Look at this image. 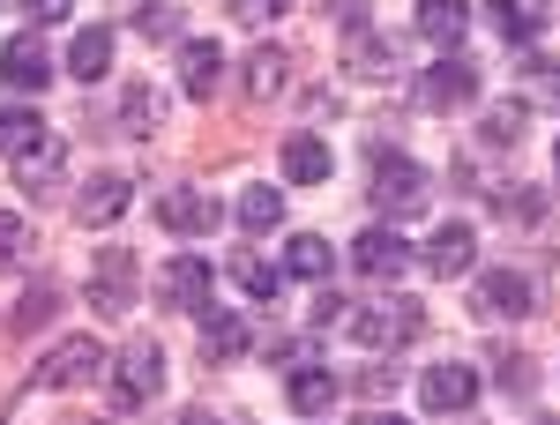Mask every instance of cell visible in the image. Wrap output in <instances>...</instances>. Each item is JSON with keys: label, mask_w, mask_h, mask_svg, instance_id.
<instances>
[{"label": "cell", "mask_w": 560, "mask_h": 425, "mask_svg": "<svg viewBox=\"0 0 560 425\" xmlns=\"http://www.w3.org/2000/svg\"><path fill=\"white\" fill-rule=\"evenodd\" d=\"M486 23L501 38H546V0H486Z\"/></svg>", "instance_id": "22"}, {"label": "cell", "mask_w": 560, "mask_h": 425, "mask_svg": "<svg viewBox=\"0 0 560 425\" xmlns=\"http://www.w3.org/2000/svg\"><path fill=\"white\" fill-rule=\"evenodd\" d=\"M284 83H292V52H284V45H261L255 60L240 68V90H247L255 105H269V97H277Z\"/></svg>", "instance_id": "18"}, {"label": "cell", "mask_w": 560, "mask_h": 425, "mask_svg": "<svg viewBox=\"0 0 560 425\" xmlns=\"http://www.w3.org/2000/svg\"><path fill=\"white\" fill-rule=\"evenodd\" d=\"M210 284H217V269L195 261V255H173L158 269V298H165L173 314H210Z\"/></svg>", "instance_id": "6"}, {"label": "cell", "mask_w": 560, "mask_h": 425, "mask_svg": "<svg viewBox=\"0 0 560 425\" xmlns=\"http://www.w3.org/2000/svg\"><path fill=\"white\" fill-rule=\"evenodd\" d=\"M471 261H478V232L464 224V216H448L427 247H419V269H427V276H464Z\"/></svg>", "instance_id": "7"}, {"label": "cell", "mask_w": 560, "mask_h": 425, "mask_svg": "<svg viewBox=\"0 0 560 425\" xmlns=\"http://www.w3.org/2000/svg\"><path fill=\"white\" fill-rule=\"evenodd\" d=\"M135 202V179L128 172H97L83 194H75V224H120Z\"/></svg>", "instance_id": "9"}, {"label": "cell", "mask_w": 560, "mask_h": 425, "mask_svg": "<svg viewBox=\"0 0 560 425\" xmlns=\"http://www.w3.org/2000/svg\"><path fill=\"white\" fill-rule=\"evenodd\" d=\"M292 0H232V23H277Z\"/></svg>", "instance_id": "34"}, {"label": "cell", "mask_w": 560, "mask_h": 425, "mask_svg": "<svg viewBox=\"0 0 560 425\" xmlns=\"http://www.w3.org/2000/svg\"><path fill=\"white\" fill-rule=\"evenodd\" d=\"M329 239H314V232H300V239H292V247H284V276H300V284H322V276H329Z\"/></svg>", "instance_id": "24"}, {"label": "cell", "mask_w": 560, "mask_h": 425, "mask_svg": "<svg viewBox=\"0 0 560 425\" xmlns=\"http://www.w3.org/2000/svg\"><path fill=\"white\" fill-rule=\"evenodd\" d=\"M217 83H224V45L179 38V97H217Z\"/></svg>", "instance_id": "12"}, {"label": "cell", "mask_w": 560, "mask_h": 425, "mask_svg": "<svg viewBox=\"0 0 560 425\" xmlns=\"http://www.w3.org/2000/svg\"><path fill=\"white\" fill-rule=\"evenodd\" d=\"M224 276H232L247 298H277V269H269V261H255V255H232V269H224Z\"/></svg>", "instance_id": "29"}, {"label": "cell", "mask_w": 560, "mask_h": 425, "mask_svg": "<svg viewBox=\"0 0 560 425\" xmlns=\"http://www.w3.org/2000/svg\"><path fill=\"white\" fill-rule=\"evenodd\" d=\"M471 396H478L471 366H427V374H419V403H427V411H448V418H456V411H471Z\"/></svg>", "instance_id": "14"}, {"label": "cell", "mask_w": 560, "mask_h": 425, "mask_svg": "<svg viewBox=\"0 0 560 425\" xmlns=\"http://www.w3.org/2000/svg\"><path fill=\"white\" fill-rule=\"evenodd\" d=\"M493 202H501L509 224H538V216H546V194H538V187H501Z\"/></svg>", "instance_id": "32"}, {"label": "cell", "mask_w": 560, "mask_h": 425, "mask_svg": "<svg viewBox=\"0 0 560 425\" xmlns=\"http://www.w3.org/2000/svg\"><path fill=\"white\" fill-rule=\"evenodd\" d=\"M105 374V351L90 337H68L60 351H45V366H38V388H83Z\"/></svg>", "instance_id": "8"}, {"label": "cell", "mask_w": 560, "mask_h": 425, "mask_svg": "<svg viewBox=\"0 0 560 425\" xmlns=\"http://www.w3.org/2000/svg\"><path fill=\"white\" fill-rule=\"evenodd\" d=\"M523 90H530V105L560 113V60H546V52H523Z\"/></svg>", "instance_id": "26"}, {"label": "cell", "mask_w": 560, "mask_h": 425, "mask_svg": "<svg viewBox=\"0 0 560 425\" xmlns=\"http://www.w3.org/2000/svg\"><path fill=\"white\" fill-rule=\"evenodd\" d=\"M337 396H345V388H337V374H329V366H314V358H300V366L284 374V403H292L300 418H322Z\"/></svg>", "instance_id": "13"}, {"label": "cell", "mask_w": 560, "mask_h": 425, "mask_svg": "<svg viewBox=\"0 0 560 425\" xmlns=\"http://www.w3.org/2000/svg\"><path fill=\"white\" fill-rule=\"evenodd\" d=\"M240 232H277L284 224V202H277V187H240Z\"/></svg>", "instance_id": "25"}, {"label": "cell", "mask_w": 560, "mask_h": 425, "mask_svg": "<svg viewBox=\"0 0 560 425\" xmlns=\"http://www.w3.org/2000/svg\"><path fill=\"white\" fill-rule=\"evenodd\" d=\"M105 374H113V411H142V403L165 388V351H158L150 337H135Z\"/></svg>", "instance_id": "3"}, {"label": "cell", "mask_w": 560, "mask_h": 425, "mask_svg": "<svg viewBox=\"0 0 560 425\" xmlns=\"http://www.w3.org/2000/svg\"><path fill=\"white\" fill-rule=\"evenodd\" d=\"M158 224H165L173 239H202V232L217 224V202L202 194V187H173V194L158 202Z\"/></svg>", "instance_id": "15"}, {"label": "cell", "mask_w": 560, "mask_h": 425, "mask_svg": "<svg viewBox=\"0 0 560 425\" xmlns=\"http://www.w3.org/2000/svg\"><path fill=\"white\" fill-rule=\"evenodd\" d=\"M0 75L15 90H45L52 83V52H45V38H8L0 45Z\"/></svg>", "instance_id": "17"}, {"label": "cell", "mask_w": 560, "mask_h": 425, "mask_svg": "<svg viewBox=\"0 0 560 425\" xmlns=\"http://www.w3.org/2000/svg\"><path fill=\"white\" fill-rule=\"evenodd\" d=\"M277 157H284V179H300V187H322V179L337 172V157H329V142H322V134H292Z\"/></svg>", "instance_id": "19"}, {"label": "cell", "mask_w": 560, "mask_h": 425, "mask_svg": "<svg viewBox=\"0 0 560 425\" xmlns=\"http://www.w3.org/2000/svg\"><path fill=\"white\" fill-rule=\"evenodd\" d=\"M329 8H337V15H366V0H329Z\"/></svg>", "instance_id": "37"}, {"label": "cell", "mask_w": 560, "mask_h": 425, "mask_svg": "<svg viewBox=\"0 0 560 425\" xmlns=\"http://www.w3.org/2000/svg\"><path fill=\"white\" fill-rule=\"evenodd\" d=\"M464 97H478V68L471 60H433L427 75H419V105H433V113H448V105H464Z\"/></svg>", "instance_id": "11"}, {"label": "cell", "mask_w": 560, "mask_h": 425, "mask_svg": "<svg viewBox=\"0 0 560 425\" xmlns=\"http://www.w3.org/2000/svg\"><path fill=\"white\" fill-rule=\"evenodd\" d=\"M247 351H255V329L240 314H202V358L224 366V358H247Z\"/></svg>", "instance_id": "20"}, {"label": "cell", "mask_w": 560, "mask_h": 425, "mask_svg": "<svg viewBox=\"0 0 560 425\" xmlns=\"http://www.w3.org/2000/svg\"><path fill=\"white\" fill-rule=\"evenodd\" d=\"M411 31H419L427 45H441V52H456V45H464V31H471V0H419Z\"/></svg>", "instance_id": "16"}, {"label": "cell", "mask_w": 560, "mask_h": 425, "mask_svg": "<svg viewBox=\"0 0 560 425\" xmlns=\"http://www.w3.org/2000/svg\"><path fill=\"white\" fill-rule=\"evenodd\" d=\"M538 306V276H523V269H486L471 292V314H486V321H523Z\"/></svg>", "instance_id": "5"}, {"label": "cell", "mask_w": 560, "mask_h": 425, "mask_svg": "<svg viewBox=\"0 0 560 425\" xmlns=\"http://www.w3.org/2000/svg\"><path fill=\"white\" fill-rule=\"evenodd\" d=\"M135 276H142V261H135L128 247H105V255L90 261V306H97L105 321H120L135 298H142V284H135Z\"/></svg>", "instance_id": "4"}, {"label": "cell", "mask_w": 560, "mask_h": 425, "mask_svg": "<svg viewBox=\"0 0 560 425\" xmlns=\"http://www.w3.org/2000/svg\"><path fill=\"white\" fill-rule=\"evenodd\" d=\"M45 150V120L31 105H0V157H38Z\"/></svg>", "instance_id": "21"}, {"label": "cell", "mask_w": 560, "mask_h": 425, "mask_svg": "<svg viewBox=\"0 0 560 425\" xmlns=\"http://www.w3.org/2000/svg\"><path fill=\"white\" fill-rule=\"evenodd\" d=\"M553 157H560V150H553Z\"/></svg>", "instance_id": "41"}, {"label": "cell", "mask_w": 560, "mask_h": 425, "mask_svg": "<svg viewBox=\"0 0 560 425\" xmlns=\"http://www.w3.org/2000/svg\"><path fill=\"white\" fill-rule=\"evenodd\" d=\"M351 343H366V351H396V343L427 337V314L411 306V298H374V306H351Z\"/></svg>", "instance_id": "1"}, {"label": "cell", "mask_w": 560, "mask_h": 425, "mask_svg": "<svg viewBox=\"0 0 560 425\" xmlns=\"http://www.w3.org/2000/svg\"><path fill=\"white\" fill-rule=\"evenodd\" d=\"M52 306H60V284H31V298L15 306V337H38L52 321Z\"/></svg>", "instance_id": "28"}, {"label": "cell", "mask_w": 560, "mask_h": 425, "mask_svg": "<svg viewBox=\"0 0 560 425\" xmlns=\"http://www.w3.org/2000/svg\"><path fill=\"white\" fill-rule=\"evenodd\" d=\"M68 68H75L83 83H97V75L113 68V31H105V23H90V31H75V45H68Z\"/></svg>", "instance_id": "23"}, {"label": "cell", "mask_w": 560, "mask_h": 425, "mask_svg": "<svg viewBox=\"0 0 560 425\" xmlns=\"http://www.w3.org/2000/svg\"><path fill=\"white\" fill-rule=\"evenodd\" d=\"M366 194H374V210H382V216H419V210H427V172H419V157L382 150L374 172H366Z\"/></svg>", "instance_id": "2"}, {"label": "cell", "mask_w": 560, "mask_h": 425, "mask_svg": "<svg viewBox=\"0 0 560 425\" xmlns=\"http://www.w3.org/2000/svg\"><path fill=\"white\" fill-rule=\"evenodd\" d=\"M23 15H31V23H68L75 0H23Z\"/></svg>", "instance_id": "35"}, {"label": "cell", "mask_w": 560, "mask_h": 425, "mask_svg": "<svg viewBox=\"0 0 560 425\" xmlns=\"http://www.w3.org/2000/svg\"><path fill=\"white\" fill-rule=\"evenodd\" d=\"M366 425H411V418H388V411H374V418H366Z\"/></svg>", "instance_id": "39"}, {"label": "cell", "mask_w": 560, "mask_h": 425, "mask_svg": "<svg viewBox=\"0 0 560 425\" xmlns=\"http://www.w3.org/2000/svg\"><path fill=\"white\" fill-rule=\"evenodd\" d=\"M142 38H179V15H173V0H142Z\"/></svg>", "instance_id": "33"}, {"label": "cell", "mask_w": 560, "mask_h": 425, "mask_svg": "<svg viewBox=\"0 0 560 425\" xmlns=\"http://www.w3.org/2000/svg\"><path fill=\"white\" fill-rule=\"evenodd\" d=\"M120 120H128V134H150V128H158V90L128 83V90H120Z\"/></svg>", "instance_id": "30"}, {"label": "cell", "mask_w": 560, "mask_h": 425, "mask_svg": "<svg viewBox=\"0 0 560 425\" xmlns=\"http://www.w3.org/2000/svg\"><path fill=\"white\" fill-rule=\"evenodd\" d=\"M173 425H217V418H202V411H187V418H173Z\"/></svg>", "instance_id": "38"}, {"label": "cell", "mask_w": 560, "mask_h": 425, "mask_svg": "<svg viewBox=\"0 0 560 425\" xmlns=\"http://www.w3.org/2000/svg\"><path fill=\"white\" fill-rule=\"evenodd\" d=\"M396 60H404V45H396V38H382V31L359 38V31H351V68H396Z\"/></svg>", "instance_id": "31"}, {"label": "cell", "mask_w": 560, "mask_h": 425, "mask_svg": "<svg viewBox=\"0 0 560 425\" xmlns=\"http://www.w3.org/2000/svg\"><path fill=\"white\" fill-rule=\"evenodd\" d=\"M15 179H23V194L52 202V194H60V165H52V142H45L38 157H15Z\"/></svg>", "instance_id": "27"}, {"label": "cell", "mask_w": 560, "mask_h": 425, "mask_svg": "<svg viewBox=\"0 0 560 425\" xmlns=\"http://www.w3.org/2000/svg\"><path fill=\"white\" fill-rule=\"evenodd\" d=\"M23 255V216H0V261Z\"/></svg>", "instance_id": "36"}, {"label": "cell", "mask_w": 560, "mask_h": 425, "mask_svg": "<svg viewBox=\"0 0 560 425\" xmlns=\"http://www.w3.org/2000/svg\"><path fill=\"white\" fill-rule=\"evenodd\" d=\"M530 425H553V418H530Z\"/></svg>", "instance_id": "40"}, {"label": "cell", "mask_w": 560, "mask_h": 425, "mask_svg": "<svg viewBox=\"0 0 560 425\" xmlns=\"http://www.w3.org/2000/svg\"><path fill=\"white\" fill-rule=\"evenodd\" d=\"M351 261H359V276H382V284H396V276H411V247L396 239V232H359L351 239Z\"/></svg>", "instance_id": "10"}]
</instances>
